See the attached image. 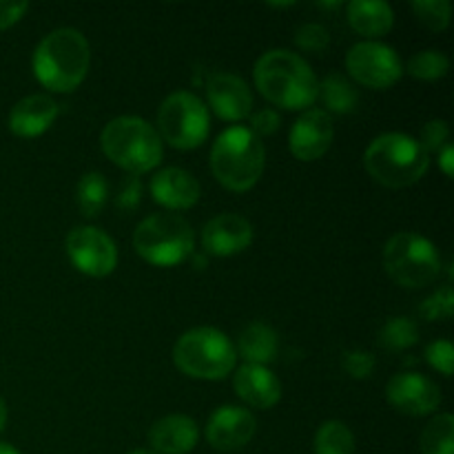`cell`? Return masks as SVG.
Here are the masks:
<instances>
[{"mask_svg": "<svg viewBox=\"0 0 454 454\" xmlns=\"http://www.w3.org/2000/svg\"><path fill=\"white\" fill-rule=\"evenodd\" d=\"M235 353L242 355L247 364L266 366L278 357V333L264 322H253L239 333Z\"/></svg>", "mask_w": 454, "mask_h": 454, "instance_id": "22", "label": "cell"}, {"mask_svg": "<svg viewBox=\"0 0 454 454\" xmlns=\"http://www.w3.org/2000/svg\"><path fill=\"white\" fill-rule=\"evenodd\" d=\"M151 195L160 207L168 211H184L198 204L200 182L184 168L168 167L151 177Z\"/></svg>", "mask_w": 454, "mask_h": 454, "instance_id": "17", "label": "cell"}, {"mask_svg": "<svg viewBox=\"0 0 454 454\" xmlns=\"http://www.w3.org/2000/svg\"><path fill=\"white\" fill-rule=\"evenodd\" d=\"M364 167L371 177L388 189H403L426 176L430 155L406 133H384L368 145Z\"/></svg>", "mask_w": 454, "mask_h": 454, "instance_id": "5", "label": "cell"}, {"mask_svg": "<svg viewBox=\"0 0 454 454\" xmlns=\"http://www.w3.org/2000/svg\"><path fill=\"white\" fill-rule=\"evenodd\" d=\"M102 151L106 158L129 176L149 173L162 162L164 145L153 124L137 115H120L106 122L100 136Z\"/></svg>", "mask_w": 454, "mask_h": 454, "instance_id": "4", "label": "cell"}, {"mask_svg": "<svg viewBox=\"0 0 454 454\" xmlns=\"http://www.w3.org/2000/svg\"><path fill=\"white\" fill-rule=\"evenodd\" d=\"M380 346L390 353H402L419 341V328L411 317H390L380 331Z\"/></svg>", "mask_w": 454, "mask_h": 454, "instance_id": "27", "label": "cell"}, {"mask_svg": "<svg viewBox=\"0 0 454 454\" xmlns=\"http://www.w3.org/2000/svg\"><path fill=\"white\" fill-rule=\"evenodd\" d=\"M417 20L428 27L430 31H443L450 25L452 4L448 0H415L412 3Z\"/></svg>", "mask_w": 454, "mask_h": 454, "instance_id": "29", "label": "cell"}, {"mask_svg": "<svg viewBox=\"0 0 454 454\" xmlns=\"http://www.w3.org/2000/svg\"><path fill=\"white\" fill-rule=\"evenodd\" d=\"M450 69V60L443 51H437V49H426V51L415 53V56L408 60L406 71L417 80H442L443 75Z\"/></svg>", "mask_w": 454, "mask_h": 454, "instance_id": "28", "label": "cell"}, {"mask_svg": "<svg viewBox=\"0 0 454 454\" xmlns=\"http://www.w3.org/2000/svg\"><path fill=\"white\" fill-rule=\"evenodd\" d=\"M129 454H160V452L151 450V448H137V450H131Z\"/></svg>", "mask_w": 454, "mask_h": 454, "instance_id": "41", "label": "cell"}, {"mask_svg": "<svg viewBox=\"0 0 454 454\" xmlns=\"http://www.w3.org/2000/svg\"><path fill=\"white\" fill-rule=\"evenodd\" d=\"M381 260L390 279L403 288H424L442 273L437 247L428 238L411 231L393 235L386 242Z\"/></svg>", "mask_w": 454, "mask_h": 454, "instance_id": "8", "label": "cell"}, {"mask_svg": "<svg viewBox=\"0 0 454 454\" xmlns=\"http://www.w3.org/2000/svg\"><path fill=\"white\" fill-rule=\"evenodd\" d=\"M266 151L248 127H231L217 136L211 149V171L224 189L244 193L260 182Z\"/></svg>", "mask_w": 454, "mask_h": 454, "instance_id": "3", "label": "cell"}, {"mask_svg": "<svg viewBox=\"0 0 454 454\" xmlns=\"http://www.w3.org/2000/svg\"><path fill=\"white\" fill-rule=\"evenodd\" d=\"M333 136L335 129L331 115L324 109H306L291 127L288 149L301 162H315L331 149Z\"/></svg>", "mask_w": 454, "mask_h": 454, "instance_id": "13", "label": "cell"}, {"mask_svg": "<svg viewBox=\"0 0 454 454\" xmlns=\"http://www.w3.org/2000/svg\"><path fill=\"white\" fill-rule=\"evenodd\" d=\"M29 9L27 3H13V0H0V29H7V27L16 25L25 12Z\"/></svg>", "mask_w": 454, "mask_h": 454, "instance_id": "37", "label": "cell"}, {"mask_svg": "<svg viewBox=\"0 0 454 454\" xmlns=\"http://www.w3.org/2000/svg\"><path fill=\"white\" fill-rule=\"evenodd\" d=\"M262 96L286 111L309 109L317 100L319 80L309 62L288 49H270L253 69Z\"/></svg>", "mask_w": 454, "mask_h": 454, "instance_id": "1", "label": "cell"}, {"mask_svg": "<svg viewBox=\"0 0 454 454\" xmlns=\"http://www.w3.org/2000/svg\"><path fill=\"white\" fill-rule=\"evenodd\" d=\"M448 136H450V127L446 120H430L424 124L421 137L417 142L424 146L426 153H430V151H442V146L448 145Z\"/></svg>", "mask_w": 454, "mask_h": 454, "instance_id": "34", "label": "cell"}, {"mask_svg": "<svg viewBox=\"0 0 454 454\" xmlns=\"http://www.w3.org/2000/svg\"><path fill=\"white\" fill-rule=\"evenodd\" d=\"M198 424L186 415L162 417L149 430L151 450L160 454H189L198 446Z\"/></svg>", "mask_w": 454, "mask_h": 454, "instance_id": "20", "label": "cell"}, {"mask_svg": "<svg viewBox=\"0 0 454 454\" xmlns=\"http://www.w3.org/2000/svg\"><path fill=\"white\" fill-rule=\"evenodd\" d=\"M4 424H7V403L0 399V430L4 428Z\"/></svg>", "mask_w": 454, "mask_h": 454, "instance_id": "39", "label": "cell"}, {"mask_svg": "<svg viewBox=\"0 0 454 454\" xmlns=\"http://www.w3.org/2000/svg\"><path fill=\"white\" fill-rule=\"evenodd\" d=\"M65 248L71 264L89 278H106L118 266V248L114 239L96 226H75L67 235Z\"/></svg>", "mask_w": 454, "mask_h": 454, "instance_id": "11", "label": "cell"}, {"mask_svg": "<svg viewBox=\"0 0 454 454\" xmlns=\"http://www.w3.org/2000/svg\"><path fill=\"white\" fill-rule=\"evenodd\" d=\"M257 433V421L247 408L222 406L211 415L207 426V439L215 450H238L251 443Z\"/></svg>", "mask_w": 454, "mask_h": 454, "instance_id": "15", "label": "cell"}, {"mask_svg": "<svg viewBox=\"0 0 454 454\" xmlns=\"http://www.w3.org/2000/svg\"><path fill=\"white\" fill-rule=\"evenodd\" d=\"M426 362L434 368V371L442 372L443 377L452 375L454 368V348L448 340H437L426 348Z\"/></svg>", "mask_w": 454, "mask_h": 454, "instance_id": "33", "label": "cell"}, {"mask_svg": "<svg viewBox=\"0 0 454 454\" xmlns=\"http://www.w3.org/2000/svg\"><path fill=\"white\" fill-rule=\"evenodd\" d=\"M295 44L304 51H313V53H322L326 51L328 44H331V34L324 25L319 22H306L301 25L300 29L295 31Z\"/></svg>", "mask_w": 454, "mask_h": 454, "instance_id": "31", "label": "cell"}, {"mask_svg": "<svg viewBox=\"0 0 454 454\" xmlns=\"http://www.w3.org/2000/svg\"><path fill=\"white\" fill-rule=\"evenodd\" d=\"M195 235L189 222L176 213H153L133 231V248L149 264L171 269L193 253Z\"/></svg>", "mask_w": 454, "mask_h": 454, "instance_id": "7", "label": "cell"}, {"mask_svg": "<svg viewBox=\"0 0 454 454\" xmlns=\"http://www.w3.org/2000/svg\"><path fill=\"white\" fill-rule=\"evenodd\" d=\"M253 242V226L238 213H222L202 229V247L208 255L231 257L247 251Z\"/></svg>", "mask_w": 454, "mask_h": 454, "instance_id": "14", "label": "cell"}, {"mask_svg": "<svg viewBox=\"0 0 454 454\" xmlns=\"http://www.w3.org/2000/svg\"><path fill=\"white\" fill-rule=\"evenodd\" d=\"M317 98L331 114H353L359 105L357 89L341 74H328L319 80Z\"/></svg>", "mask_w": 454, "mask_h": 454, "instance_id": "23", "label": "cell"}, {"mask_svg": "<svg viewBox=\"0 0 454 454\" xmlns=\"http://www.w3.org/2000/svg\"><path fill=\"white\" fill-rule=\"evenodd\" d=\"M208 105L215 111L217 118L239 122L248 118L253 111V93L248 84L239 75L217 71L208 78L207 84Z\"/></svg>", "mask_w": 454, "mask_h": 454, "instance_id": "16", "label": "cell"}, {"mask_svg": "<svg viewBox=\"0 0 454 454\" xmlns=\"http://www.w3.org/2000/svg\"><path fill=\"white\" fill-rule=\"evenodd\" d=\"M0 454H20V452H18L13 446H9V443L0 442Z\"/></svg>", "mask_w": 454, "mask_h": 454, "instance_id": "40", "label": "cell"}, {"mask_svg": "<svg viewBox=\"0 0 454 454\" xmlns=\"http://www.w3.org/2000/svg\"><path fill=\"white\" fill-rule=\"evenodd\" d=\"M386 399L395 411L411 417L433 415L442 403V390L419 372H399L386 386Z\"/></svg>", "mask_w": 454, "mask_h": 454, "instance_id": "12", "label": "cell"}, {"mask_svg": "<svg viewBox=\"0 0 454 454\" xmlns=\"http://www.w3.org/2000/svg\"><path fill=\"white\" fill-rule=\"evenodd\" d=\"M279 124H282V118H279L278 111L266 106V109H260L255 111V114H251V127L248 129H251L257 137H262V136H273V133L279 129Z\"/></svg>", "mask_w": 454, "mask_h": 454, "instance_id": "36", "label": "cell"}, {"mask_svg": "<svg viewBox=\"0 0 454 454\" xmlns=\"http://www.w3.org/2000/svg\"><path fill=\"white\" fill-rule=\"evenodd\" d=\"M439 167H442V171L446 173L448 177L454 173V146L452 145L442 146V151H439Z\"/></svg>", "mask_w": 454, "mask_h": 454, "instance_id": "38", "label": "cell"}, {"mask_svg": "<svg viewBox=\"0 0 454 454\" xmlns=\"http://www.w3.org/2000/svg\"><path fill=\"white\" fill-rule=\"evenodd\" d=\"M348 25L366 38H381L395 25V13L388 3L381 0H353L346 7Z\"/></svg>", "mask_w": 454, "mask_h": 454, "instance_id": "21", "label": "cell"}, {"mask_svg": "<svg viewBox=\"0 0 454 454\" xmlns=\"http://www.w3.org/2000/svg\"><path fill=\"white\" fill-rule=\"evenodd\" d=\"M106 200H109V184H106L102 173L91 171L80 177L78 186H75V202H78L80 213L84 217L93 220V217L100 215Z\"/></svg>", "mask_w": 454, "mask_h": 454, "instance_id": "24", "label": "cell"}, {"mask_svg": "<svg viewBox=\"0 0 454 454\" xmlns=\"http://www.w3.org/2000/svg\"><path fill=\"white\" fill-rule=\"evenodd\" d=\"M91 49L78 29L62 27L38 43L34 51V74L43 87L58 93H69L87 78Z\"/></svg>", "mask_w": 454, "mask_h": 454, "instance_id": "2", "label": "cell"}, {"mask_svg": "<svg viewBox=\"0 0 454 454\" xmlns=\"http://www.w3.org/2000/svg\"><path fill=\"white\" fill-rule=\"evenodd\" d=\"M58 102L47 93H34L22 98L9 114V131L18 137H38L58 118Z\"/></svg>", "mask_w": 454, "mask_h": 454, "instance_id": "19", "label": "cell"}, {"mask_svg": "<svg viewBox=\"0 0 454 454\" xmlns=\"http://www.w3.org/2000/svg\"><path fill=\"white\" fill-rule=\"evenodd\" d=\"M158 129L162 142L182 151L198 149L208 136L211 118L204 102L191 91H176L164 98L158 111Z\"/></svg>", "mask_w": 454, "mask_h": 454, "instance_id": "9", "label": "cell"}, {"mask_svg": "<svg viewBox=\"0 0 454 454\" xmlns=\"http://www.w3.org/2000/svg\"><path fill=\"white\" fill-rule=\"evenodd\" d=\"M375 355L368 350H348L341 357V368L355 380H368L375 372Z\"/></svg>", "mask_w": 454, "mask_h": 454, "instance_id": "32", "label": "cell"}, {"mask_svg": "<svg viewBox=\"0 0 454 454\" xmlns=\"http://www.w3.org/2000/svg\"><path fill=\"white\" fill-rule=\"evenodd\" d=\"M315 454H355V437L344 421H324L315 434Z\"/></svg>", "mask_w": 454, "mask_h": 454, "instance_id": "25", "label": "cell"}, {"mask_svg": "<svg viewBox=\"0 0 454 454\" xmlns=\"http://www.w3.org/2000/svg\"><path fill=\"white\" fill-rule=\"evenodd\" d=\"M346 69L350 78L371 89H390L403 74L397 51L377 40H364L350 47L346 53Z\"/></svg>", "mask_w": 454, "mask_h": 454, "instance_id": "10", "label": "cell"}, {"mask_svg": "<svg viewBox=\"0 0 454 454\" xmlns=\"http://www.w3.org/2000/svg\"><path fill=\"white\" fill-rule=\"evenodd\" d=\"M419 313L424 315V319H428V322H446V319H450L454 313L452 288L443 286L439 288L437 293H433V295L421 304Z\"/></svg>", "mask_w": 454, "mask_h": 454, "instance_id": "30", "label": "cell"}, {"mask_svg": "<svg viewBox=\"0 0 454 454\" xmlns=\"http://www.w3.org/2000/svg\"><path fill=\"white\" fill-rule=\"evenodd\" d=\"M173 362L193 380L217 381L233 372L238 353L229 337L211 326L191 328L173 346Z\"/></svg>", "mask_w": 454, "mask_h": 454, "instance_id": "6", "label": "cell"}, {"mask_svg": "<svg viewBox=\"0 0 454 454\" xmlns=\"http://www.w3.org/2000/svg\"><path fill=\"white\" fill-rule=\"evenodd\" d=\"M421 454H454V419L443 412L424 428L419 439Z\"/></svg>", "mask_w": 454, "mask_h": 454, "instance_id": "26", "label": "cell"}, {"mask_svg": "<svg viewBox=\"0 0 454 454\" xmlns=\"http://www.w3.org/2000/svg\"><path fill=\"white\" fill-rule=\"evenodd\" d=\"M142 200V182L137 176H127L120 184L118 198H115V204H118L122 211H133V208L140 207Z\"/></svg>", "mask_w": 454, "mask_h": 454, "instance_id": "35", "label": "cell"}, {"mask_svg": "<svg viewBox=\"0 0 454 454\" xmlns=\"http://www.w3.org/2000/svg\"><path fill=\"white\" fill-rule=\"evenodd\" d=\"M233 388L247 406L260 411H269L282 399V384L278 375L270 368L255 366V364H244L242 368H238Z\"/></svg>", "mask_w": 454, "mask_h": 454, "instance_id": "18", "label": "cell"}]
</instances>
